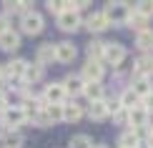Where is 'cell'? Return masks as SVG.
Returning a JSON list of instances; mask_svg holds the SVG:
<instances>
[{"label": "cell", "mask_w": 153, "mask_h": 148, "mask_svg": "<svg viewBox=\"0 0 153 148\" xmlns=\"http://www.w3.org/2000/svg\"><path fill=\"white\" fill-rule=\"evenodd\" d=\"M20 48H23V35L18 33L15 28L0 33V50H3V53H10V58H13V53H18Z\"/></svg>", "instance_id": "cell-8"}, {"label": "cell", "mask_w": 153, "mask_h": 148, "mask_svg": "<svg viewBox=\"0 0 153 148\" xmlns=\"http://www.w3.org/2000/svg\"><path fill=\"white\" fill-rule=\"evenodd\" d=\"M118 103H120V108H123V111H133V108H138V106H141V98H138V95L133 93L131 88H126V91L120 93Z\"/></svg>", "instance_id": "cell-24"}, {"label": "cell", "mask_w": 153, "mask_h": 148, "mask_svg": "<svg viewBox=\"0 0 153 148\" xmlns=\"http://www.w3.org/2000/svg\"><path fill=\"white\" fill-rule=\"evenodd\" d=\"M75 58H78V48H75L73 40L55 43V63H60V65H71Z\"/></svg>", "instance_id": "cell-9"}, {"label": "cell", "mask_w": 153, "mask_h": 148, "mask_svg": "<svg viewBox=\"0 0 153 148\" xmlns=\"http://www.w3.org/2000/svg\"><path fill=\"white\" fill-rule=\"evenodd\" d=\"M103 48H105V43H103V40H98V38H93V40L85 45L88 60H100V63H103Z\"/></svg>", "instance_id": "cell-25"}, {"label": "cell", "mask_w": 153, "mask_h": 148, "mask_svg": "<svg viewBox=\"0 0 153 148\" xmlns=\"http://www.w3.org/2000/svg\"><path fill=\"white\" fill-rule=\"evenodd\" d=\"M55 25L63 30V33H78L83 28V18L78 10H63L58 18H55Z\"/></svg>", "instance_id": "cell-5"}, {"label": "cell", "mask_w": 153, "mask_h": 148, "mask_svg": "<svg viewBox=\"0 0 153 148\" xmlns=\"http://www.w3.org/2000/svg\"><path fill=\"white\" fill-rule=\"evenodd\" d=\"M141 106H143V108H146V111H148V113H153V93H148V95H146Z\"/></svg>", "instance_id": "cell-34"}, {"label": "cell", "mask_w": 153, "mask_h": 148, "mask_svg": "<svg viewBox=\"0 0 153 148\" xmlns=\"http://www.w3.org/2000/svg\"><path fill=\"white\" fill-rule=\"evenodd\" d=\"M141 148H151V146H141Z\"/></svg>", "instance_id": "cell-38"}, {"label": "cell", "mask_w": 153, "mask_h": 148, "mask_svg": "<svg viewBox=\"0 0 153 148\" xmlns=\"http://www.w3.org/2000/svg\"><path fill=\"white\" fill-rule=\"evenodd\" d=\"M28 10H33V3H30V0H3V3H0V13H5L8 18H13V15L20 18L23 13H28Z\"/></svg>", "instance_id": "cell-12"}, {"label": "cell", "mask_w": 153, "mask_h": 148, "mask_svg": "<svg viewBox=\"0 0 153 148\" xmlns=\"http://www.w3.org/2000/svg\"><path fill=\"white\" fill-rule=\"evenodd\" d=\"M83 28H85L88 33H93V35H95V33H103V30H105V28H111V25H108L105 15L98 10V13H91V15L83 20Z\"/></svg>", "instance_id": "cell-14"}, {"label": "cell", "mask_w": 153, "mask_h": 148, "mask_svg": "<svg viewBox=\"0 0 153 148\" xmlns=\"http://www.w3.org/2000/svg\"><path fill=\"white\" fill-rule=\"evenodd\" d=\"M65 100H68V95H65V88H63L60 80L48 83V86L43 88V93H40V103L43 106H63Z\"/></svg>", "instance_id": "cell-4"}, {"label": "cell", "mask_w": 153, "mask_h": 148, "mask_svg": "<svg viewBox=\"0 0 153 148\" xmlns=\"http://www.w3.org/2000/svg\"><path fill=\"white\" fill-rule=\"evenodd\" d=\"M133 10H136L138 15H143V18H151L153 15V0H141V3H136Z\"/></svg>", "instance_id": "cell-30"}, {"label": "cell", "mask_w": 153, "mask_h": 148, "mask_svg": "<svg viewBox=\"0 0 153 148\" xmlns=\"http://www.w3.org/2000/svg\"><path fill=\"white\" fill-rule=\"evenodd\" d=\"M10 28H13V18H8L5 13H0V33H5Z\"/></svg>", "instance_id": "cell-32"}, {"label": "cell", "mask_w": 153, "mask_h": 148, "mask_svg": "<svg viewBox=\"0 0 153 148\" xmlns=\"http://www.w3.org/2000/svg\"><path fill=\"white\" fill-rule=\"evenodd\" d=\"M88 118L100 123V120L108 118V108H105V100H95V103H88Z\"/></svg>", "instance_id": "cell-22"}, {"label": "cell", "mask_w": 153, "mask_h": 148, "mask_svg": "<svg viewBox=\"0 0 153 148\" xmlns=\"http://www.w3.org/2000/svg\"><path fill=\"white\" fill-rule=\"evenodd\" d=\"M28 123L25 118V111L20 106H10L5 113H0V128L3 131H20V126Z\"/></svg>", "instance_id": "cell-3"}, {"label": "cell", "mask_w": 153, "mask_h": 148, "mask_svg": "<svg viewBox=\"0 0 153 148\" xmlns=\"http://www.w3.org/2000/svg\"><path fill=\"white\" fill-rule=\"evenodd\" d=\"M131 91L143 100L148 93H153V88H151V80L148 78H143V75H131Z\"/></svg>", "instance_id": "cell-17"}, {"label": "cell", "mask_w": 153, "mask_h": 148, "mask_svg": "<svg viewBox=\"0 0 153 148\" xmlns=\"http://www.w3.org/2000/svg\"><path fill=\"white\" fill-rule=\"evenodd\" d=\"M80 95H85L88 103H95V100H105V88L100 86V83H85L83 86V93Z\"/></svg>", "instance_id": "cell-20"}, {"label": "cell", "mask_w": 153, "mask_h": 148, "mask_svg": "<svg viewBox=\"0 0 153 148\" xmlns=\"http://www.w3.org/2000/svg\"><path fill=\"white\" fill-rule=\"evenodd\" d=\"M93 148H108L105 143H93Z\"/></svg>", "instance_id": "cell-36"}, {"label": "cell", "mask_w": 153, "mask_h": 148, "mask_svg": "<svg viewBox=\"0 0 153 148\" xmlns=\"http://www.w3.org/2000/svg\"><path fill=\"white\" fill-rule=\"evenodd\" d=\"M153 73V55H141L136 60V65H133V75H143V78H148Z\"/></svg>", "instance_id": "cell-23"}, {"label": "cell", "mask_w": 153, "mask_h": 148, "mask_svg": "<svg viewBox=\"0 0 153 148\" xmlns=\"http://www.w3.org/2000/svg\"><path fill=\"white\" fill-rule=\"evenodd\" d=\"M151 148H153V143H151Z\"/></svg>", "instance_id": "cell-39"}, {"label": "cell", "mask_w": 153, "mask_h": 148, "mask_svg": "<svg viewBox=\"0 0 153 148\" xmlns=\"http://www.w3.org/2000/svg\"><path fill=\"white\" fill-rule=\"evenodd\" d=\"M78 75L83 78V83H100L105 75V65L100 60H85Z\"/></svg>", "instance_id": "cell-7"}, {"label": "cell", "mask_w": 153, "mask_h": 148, "mask_svg": "<svg viewBox=\"0 0 153 148\" xmlns=\"http://www.w3.org/2000/svg\"><path fill=\"white\" fill-rule=\"evenodd\" d=\"M45 115L50 118V123H63V106H45Z\"/></svg>", "instance_id": "cell-29"}, {"label": "cell", "mask_w": 153, "mask_h": 148, "mask_svg": "<svg viewBox=\"0 0 153 148\" xmlns=\"http://www.w3.org/2000/svg\"><path fill=\"white\" fill-rule=\"evenodd\" d=\"M126 25H128L131 30H136V33H143V30H148V18H143V15H138L136 10H131Z\"/></svg>", "instance_id": "cell-26"}, {"label": "cell", "mask_w": 153, "mask_h": 148, "mask_svg": "<svg viewBox=\"0 0 153 148\" xmlns=\"http://www.w3.org/2000/svg\"><path fill=\"white\" fill-rule=\"evenodd\" d=\"M8 108H10V95L5 91H0V113H5Z\"/></svg>", "instance_id": "cell-33"}, {"label": "cell", "mask_w": 153, "mask_h": 148, "mask_svg": "<svg viewBox=\"0 0 153 148\" xmlns=\"http://www.w3.org/2000/svg\"><path fill=\"white\" fill-rule=\"evenodd\" d=\"M25 146V136L20 131H5L0 138V148H23Z\"/></svg>", "instance_id": "cell-18"}, {"label": "cell", "mask_w": 153, "mask_h": 148, "mask_svg": "<svg viewBox=\"0 0 153 148\" xmlns=\"http://www.w3.org/2000/svg\"><path fill=\"white\" fill-rule=\"evenodd\" d=\"M83 118V106L78 103H63V123H78Z\"/></svg>", "instance_id": "cell-19"}, {"label": "cell", "mask_w": 153, "mask_h": 148, "mask_svg": "<svg viewBox=\"0 0 153 148\" xmlns=\"http://www.w3.org/2000/svg\"><path fill=\"white\" fill-rule=\"evenodd\" d=\"M136 48L143 50V55L153 53V30H143V33H136Z\"/></svg>", "instance_id": "cell-21"}, {"label": "cell", "mask_w": 153, "mask_h": 148, "mask_svg": "<svg viewBox=\"0 0 153 148\" xmlns=\"http://www.w3.org/2000/svg\"><path fill=\"white\" fill-rule=\"evenodd\" d=\"M28 63H30V60H25V58H10L8 63H3V75H5V80H23Z\"/></svg>", "instance_id": "cell-10"}, {"label": "cell", "mask_w": 153, "mask_h": 148, "mask_svg": "<svg viewBox=\"0 0 153 148\" xmlns=\"http://www.w3.org/2000/svg\"><path fill=\"white\" fill-rule=\"evenodd\" d=\"M113 123H118V126H128V111H123V108H120L118 113H113Z\"/></svg>", "instance_id": "cell-31"}, {"label": "cell", "mask_w": 153, "mask_h": 148, "mask_svg": "<svg viewBox=\"0 0 153 148\" xmlns=\"http://www.w3.org/2000/svg\"><path fill=\"white\" fill-rule=\"evenodd\" d=\"M5 80V75H3V63H0V83Z\"/></svg>", "instance_id": "cell-35"}, {"label": "cell", "mask_w": 153, "mask_h": 148, "mask_svg": "<svg viewBox=\"0 0 153 148\" xmlns=\"http://www.w3.org/2000/svg\"><path fill=\"white\" fill-rule=\"evenodd\" d=\"M43 30H45V18H43V13L40 10H28V13H23L20 18H18V33L20 35H40Z\"/></svg>", "instance_id": "cell-1"}, {"label": "cell", "mask_w": 153, "mask_h": 148, "mask_svg": "<svg viewBox=\"0 0 153 148\" xmlns=\"http://www.w3.org/2000/svg\"><path fill=\"white\" fill-rule=\"evenodd\" d=\"M68 146L71 148H93V141H91V136H85V133H75V136H71Z\"/></svg>", "instance_id": "cell-28"}, {"label": "cell", "mask_w": 153, "mask_h": 148, "mask_svg": "<svg viewBox=\"0 0 153 148\" xmlns=\"http://www.w3.org/2000/svg\"><path fill=\"white\" fill-rule=\"evenodd\" d=\"M118 148H141V138L128 128V131H123L118 136Z\"/></svg>", "instance_id": "cell-27"}, {"label": "cell", "mask_w": 153, "mask_h": 148, "mask_svg": "<svg viewBox=\"0 0 153 148\" xmlns=\"http://www.w3.org/2000/svg\"><path fill=\"white\" fill-rule=\"evenodd\" d=\"M35 63L40 68H48L55 63V43L48 40V43H40V45L35 48Z\"/></svg>", "instance_id": "cell-11"}, {"label": "cell", "mask_w": 153, "mask_h": 148, "mask_svg": "<svg viewBox=\"0 0 153 148\" xmlns=\"http://www.w3.org/2000/svg\"><path fill=\"white\" fill-rule=\"evenodd\" d=\"M43 78H45V68H40L38 63H28V68H25V75H23V83L25 86H38Z\"/></svg>", "instance_id": "cell-16"}, {"label": "cell", "mask_w": 153, "mask_h": 148, "mask_svg": "<svg viewBox=\"0 0 153 148\" xmlns=\"http://www.w3.org/2000/svg\"><path fill=\"white\" fill-rule=\"evenodd\" d=\"M148 118H151V113L146 111L143 106H138V108H133V111H128V126H131V131H141V128H148Z\"/></svg>", "instance_id": "cell-13"}, {"label": "cell", "mask_w": 153, "mask_h": 148, "mask_svg": "<svg viewBox=\"0 0 153 148\" xmlns=\"http://www.w3.org/2000/svg\"><path fill=\"white\" fill-rule=\"evenodd\" d=\"M151 143H153V126H151Z\"/></svg>", "instance_id": "cell-37"}, {"label": "cell", "mask_w": 153, "mask_h": 148, "mask_svg": "<svg viewBox=\"0 0 153 148\" xmlns=\"http://www.w3.org/2000/svg\"><path fill=\"white\" fill-rule=\"evenodd\" d=\"M126 45L123 43H105V48H103V63H108V65H113V68H120L123 65V60H126Z\"/></svg>", "instance_id": "cell-6"}, {"label": "cell", "mask_w": 153, "mask_h": 148, "mask_svg": "<svg viewBox=\"0 0 153 148\" xmlns=\"http://www.w3.org/2000/svg\"><path fill=\"white\" fill-rule=\"evenodd\" d=\"M60 83H63V88H65V95H73V98H78V95L83 93V86H85L78 73H68Z\"/></svg>", "instance_id": "cell-15"}, {"label": "cell", "mask_w": 153, "mask_h": 148, "mask_svg": "<svg viewBox=\"0 0 153 148\" xmlns=\"http://www.w3.org/2000/svg\"><path fill=\"white\" fill-rule=\"evenodd\" d=\"M100 13L105 15L108 25H126V20H128V15H131V5L116 0V3H105V8Z\"/></svg>", "instance_id": "cell-2"}]
</instances>
